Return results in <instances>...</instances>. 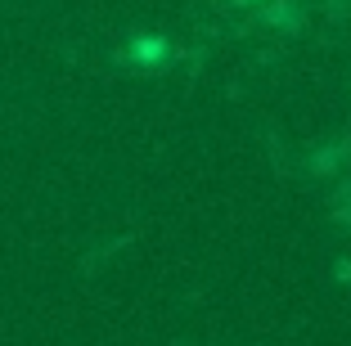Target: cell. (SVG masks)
Instances as JSON below:
<instances>
[{
	"label": "cell",
	"instance_id": "1",
	"mask_svg": "<svg viewBox=\"0 0 351 346\" xmlns=\"http://www.w3.org/2000/svg\"><path fill=\"white\" fill-rule=\"evenodd\" d=\"M135 59H140V63H149V59H158V54H162V41H149V36H145V41H135Z\"/></svg>",
	"mask_w": 351,
	"mask_h": 346
}]
</instances>
